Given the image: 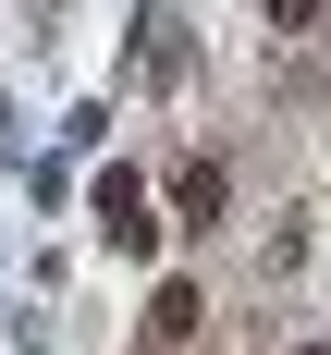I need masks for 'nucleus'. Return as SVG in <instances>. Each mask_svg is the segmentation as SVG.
<instances>
[{
  "label": "nucleus",
  "mask_w": 331,
  "mask_h": 355,
  "mask_svg": "<svg viewBox=\"0 0 331 355\" xmlns=\"http://www.w3.org/2000/svg\"><path fill=\"white\" fill-rule=\"evenodd\" d=\"M99 233H110V245H123V257H147V245H160V220H147V196H135V184H123V172L99 184Z\"/></svg>",
  "instance_id": "f257e3e1"
}]
</instances>
